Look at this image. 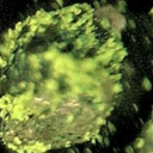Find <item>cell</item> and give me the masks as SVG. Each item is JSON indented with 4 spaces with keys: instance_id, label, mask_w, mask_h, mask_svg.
Listing matches in <instances>:
<instances>
[{
    "instance_id": "obj_1",
    "label": "cell",
    "mask_w": 153,
    "mask_h": 153,
    "mask_svg": "<svg viewBox=\"0 0 153 153\" xmlns=\"http://www.w3.org/2000/svg\"><path fill=\"white\" fill-rule=\"evenodd\" d=\"M114 50L112 49H108L105 53L100 54V55H97V57L94 59V61H99L102 65H108L111 60H112V56H114Z\"/></svg>"
},
{
    "instance_id": "obj_2",
    "label": "cell",
    "mask_w": 153,
    "mask_h": 153,
    "mask_svg": "<svg viewBox=\"0 0 153 153\" xmlns=\"http://www.w3.org/2000/svg\"><path fill=\"white\" fill-rule=\"evenodd\" d=\"M80 67H81L82 71L91 72V71H93V69L97 68V62H96L93 59H86V60H84V61L81 62Z\"/></svg>"
},
{
    "instance_id": "obj_3",
    "label": "cell",
    "mask_w": 153,
    "mask_h": 153,
    "mask_svg": "<svg viewBox=\"0 0 153 153\" xmlns=\"http://www.w3.org/2000/svg\"><path fill=\"white\" fill-rule=\"evenodd\" d=\"M31 96H32V92H26V93H24V94H20V96H18V97H16L14 99H13V105H16V104H25V102H27L30 98H31Z\"/></svg>"
},
{
    "instance_id": "obj_4",
    "label": "cell",
    "mask_w": 153,
    "mask_h": 153,
    "mask_svg": "<svg viewBox=\"0 0 153 153\" xmlns=\"http://www.w3.org/2000/svg\"><path fill=\"white\" fill-rule=\"evenodd\" d=\"M127 55H128V51H127L126 49H122V50H118V51H115V53H114L112 60H114L116 63H121V61H123Z\"/></svg>"
},
{
    "instance_id": "obj_5",
    "label": "cell",
    "mask_w": 153,
    "mask_h": 153,
    "mask_svg": "<svg viewBox=\"0 0 153 153\" xmlns=\"http://www.w3.org/2000/svg\"><path fill=\"white\" fill-rule=\"evenodd\" d=\"M27 63H29V66L32 68V69H35V71H37L38 68H39V60H38V57L36 56V55H29L27 56Z\"/></svg>"
},
{
    "instance_id": "obj_6",
    "label": "cell",
    "mask_w": 153,
    "mask_h": 153,
    "mask_svg": "<svg viewBox=\"0 0 153 153\" xmlns=\"http://www.w3.org/2000/svg\"><path fill=\"white\" fill-rule=\"evenodd\" d=\"M50 23H53V17L50 16V13H43L41 17H38L37 18V24H43V25H45V24H50Z\"/></svg>"
},
{
    "instance_id": "obj_7",
    "label": "cell",
    "mask_w": 153,
    "mask_h": 153,
    "mask_svg": "<svg viewBox=\"0 0 153 153\" xmlns=\"http://www.w3.org/2000/svg\"><path fill=\"white\" fill-rule=\"evenodd\" d=\"M45 87L48 88V90H50V91H56L57 90V87H59V84H57V81L55 80V79H47L45 80Z\"/></svg>"
},
{
    "instance_id": "obj_8",
    "label": "cell",
    "mask_w": 153,
    "mask_h": 153,
    "mask_svg": "<svg viewBox=\"0 0 153 153\" xmlns=\"http://www.w3.org/2000/svg\"><path fill=\"white\" fill-rule=\"evenodd\" d=\"M11 99H12V97L10 96V94H6V96H4V97H1L0 98V109H6L7 108V105L10 104V102H11Z\"/></svg>"
},
{
    "instance_id": "obj_9",
    "label": "cell",
    "mask_w": 153,
    "mask_h": 153,
    "mask_svg": "<svg viewBox=\"0 0 153 153\" xmlns=\"http://www.w3.org/2000/svg\"><path fill=\"white\" fill-rule=\"evenodd\" d=\"M57 57V50L56 49H50L47 53H44V59L45 60H54Z\"/></svg>"
},
{
    "instance_id": "obj_10",
    "label": "cell",
    "mask_w": 153,
    "mask_h": 153,
    "mask_svg": "<svg viewBox=\"0 0 153 153\" xmlns=\"http://www.w3.org/2000/svg\"><path fill=\"white\" fill-rule=\"evenodd\" d=\"M145 139H142V137H137V139H135V141H134V146H131L133 148H136V149H141L143 146H145Z\"/></svg>"
},
{
    "instance_id": "obj_11",
    "label": "cell",
    "mask_w": 153,
    "mask_h": 153,
    "mask_svg": "<svg viewBox=\"0 0 153 153\" xmlns=\"http://www.w3.org/2000/svg\"><path fill=\"white\" fill-rule=\"evenodd\" d=\"M141 85H142V88H143L145 91H149V90L152 88V84H151V81H149L148 78H143V79L141 80Z\"/></svg>"
},
{
    "instance_id": "obj_12",
    "label": "cell",
    "mask_w": 153,
    "mask_h": 153,
    "mask_svg": "<svg viewBox=\"0 0 153 153\" xmlns=\"http://www.w3.org/2000/svg\"><path fill=\"white\" fill-rule=\"evenodd\" d=\"M73 14H71V13H67V14H63V16H61V20H62V23L63 24H69L72 20H73Z\"/></svg>"
},
{
    "instance_id": "obj_13",
    "label": "cell",
    "mask_w": 153,
    "mask_h": 153,
    "mask_svg": "<svg viewBox=\"0 0 153 153\" xmlns=\"http://www.w3.org/2000/svg\"><path fill=\"white\" fill-rule=\"evenodd\" d=\"M99 24H100V26H102L103 29H105V30H109L110 26H111V24H110V22H109L108 18H102L100 22H99Z\"/></svg>"
},
{
    "instance_id": "obj_14",
    "label": "cell",
    "mask_w": 153,
    "mask_h": 153,
    "mask_svg": "<svg viewBox=\"0 0 153 153\" xmlns=\"http://www.w3.org/2000/svg\"><path fill=\"white\" fill-rule=\"evenodd\" d=\"M82 45H85V39H84V36H80L76 38V41L74 42V47L76 49H80Z\"/></svg>"
},
{
    "instance_id": "obj_15",
    "label": "cell",
    "mask_w": 153,
    "mask_h": 153,
    "mask_svg": "<svg viewBox=\"0 0 153 153\" xmlns=\"http://www.w3.org/2000/svg\"><path fill=\"white\" fill-rule=\"evenodd\" d=\"M0 54L2 55V57H4V56H8V57H10L11 50H10L8 48H6L4 44H0Z\"/></svg>"
},
{
    "instance_id": "obj_16",
    "label": "cell",
    "mask_w": 153,
    "mask_h": 153,
    "mask_svg": "<svg viewBox=\"0 0 153 153\" xmlns=\"http://www.w3.org/2000/svg\"><path fill=\"white\" fill-rule=\"evenodd\" d=\"M126 7H127V4L124 1H117L116 2V8L120 11V12H124L126 11Z\"/></svg>"
},
{
    "instance_id": "obj_17",
    "label": "cell",
    "mask_w": 153,
    "mask_h": 153,
    "mask_svg": "<svg viewBox=\"0 0 153 153\" xmlns=\"http://www.w3.org/2000/svg\"><path fill=\"white\" fill-rule=\"evenodd\" d=\"M121 67H122L121 63H116V62H115V63L111 65V67H110L108 71H109V72H117L118 69H121Z\"/></svg>"
},
{
    "instance_id": "obj_18",
    "label": "cell",
    "mask_w": 153,
    "mask_h": 153,
    "mask_svg": "<svg viewBox=\"0 0 153 153\" xmlns=\"http://www.w3.org/2000/svg\"><path fill=\"white\" fill-rule=\"evenodd\" d=\"M122 49H124V45H123L122 42H116L115 45H114V48H112L114 51H118V50H122Z\"/></svg>"
},
{
    "instance_id": "obj_19",
    "label": "cell",
    "mask_w": 153,
    "mask_h": 153,
    "mask_svg": "<svg viewBox=\"0 0 153 153\" xmlns=\"http://www.w3.org/2000/svg\"><path fill=\"white\" fill-rule=\"evenodd\" d=\"M111 91H112V92H115V93H118V92H121V91H122V85H121L120 82H116V84L112 86Z\"/></svg>"
},
{
    "instance_id": "obj_20",
    "label": "cell",
    "mask_w": 153,
    "mask_h": 153,
    "mask_svg": "<svg viewBox=\"0 0 153 153\" xmlns=\"http://www.w3.org/2000/svg\"><path fill=\"white\" fill-rule=\"evenodd\" d=\"M106 126H108V129H109V131H110L111 134H115V133H116V127H115L114 123H111V122H106Z\"/></svg>"
},
{
    "instance_id": "obj_21",
    "label": "cell",
    "mask_w": 153,
    "mask_h": 153,
    "mask_svg": "<svg viewBox=\"0 0 153 153\" xmlns=\"http://www.w3.org/2000/svg\"><path fill=\"white\" fill-rule=\"evenodd\" d=\"M41 76H42V74H41L39 72H37V71L32 72V79H33V80H39Z\"/></svg>"
},
{
    "instance_id": "obj_22",
    "label": "cell",
    "mask_w": 153,
    "mask_h": 153,
    "mask_svg": "<svg viewBox=\"0 0 153 153\" xmlns=\"http://www.w3.org/2000/svg\"><path fill=\"white\" fill-rule=\"evenodd\" d=\"M51 6H53L54 8H57V7H62V6H63V2H62L61 0H59V1H55V2H53V4H51Z\"/></svg>"
},
{
    "instance_id": "obj_23",
    "label": "cell",
    "mask_w": 153,
    "mask_h": 153,
    "mask_svg": "<svg viewBox=\"0 0 153 153\" xmlns=\"http://www.w3.org/2000/svg\"><path fill=\"white\" fill-rule=\"evenodd\" d=\"M6 65H7V61L5 60V57L0 56V68H5Z\"/></svg>"
},
{
    "instance_id": "obj_24",
    "label": "cell",
    "mask_w": 153,
    "mask_h": 153,
    "mask_svg": "<svg viewBox=\"0 0 153 153\" xmlns=\"http://www.w3.org/2000/svg\"><path fill=\"white\" fill-rule=\"evenodd\" d=\"M135 26H136V25H135L134 20H133V19H129V20H128V27H129L130 30H134V29H135Z\"/></svg>"
},
{
    "instance_id": "obj_25",
    "label": "cell",
    "mask_w": 153,
    "mask_h": 153,
    "mask_svg": "<svg viewBox=\"0 0 153 153\" xmlns=\"http://www.w3.org/2000/svg\"><path fill=\"white\" fill-rule=\"evenodd\" d=\"M110 79H111V80H115V81H117V80H120V79H121V74H118V73H116V74H112V75L110 76Z\"/></svg>"
},
{
    "instance_id": "obj_26",
    "label": "cell",
    "mask_w": 153,
    "mask_h": 153,
    "mask_svg": "<svg viewBox=\"0 0 153 153\" xmlns=\"http://www.w3.org/2000/svg\"><path fill=\"white\" fill-rule=\"evenodd\" d=\"M23 26H24V24L23 23H18L17 25H16V29H14V31H17V32H19L22 29H23Z\"/></svg>"
},
{
    "instance_id": "obj_27",
    "label": "cell",
    "mask_w": 153,
    "mask_h": 153,
    "mask_svg": "<svg viewBox=\"0 0 153 153\" xmlns=\"http://www.w3.org/2000/svg\"><path fill=\"white\" fill-rule=\"evenodd\" d=\"M124 152H126V153H134V148H133L131 146H127V147L124 148Z\"/></svg>"
},
{
    "instance_id": "obj_28",
    "label": "cell",
    "mask_w": 153,
    "mask_h": 153,
    "mask_svg": "<svg viewBox=\"0 0 153 153\" xmlns=\"http://www.w3.org/2000/svg\"><path fill=\"white\" fill-rule=\"evenodd\" d=\"M72 90H73V92H76V93H79V92L81 91V90H80L78 86H75V85H73V86H72Z\"/></svg>"
},
{
    "instance_id": "obj_29",
    "label": "cell",
    "mask_w": 153,
    "mask_h": 153,
    "mask_svg": "<svg viewBox=\"0 0 153 153\" xmlns=\"http://www.w3.org/2000/svg\"><path fill=\"white\" fill-rule=\"evenodd\" d=\"M37 29H38V25H32V26H30V31H31L32 33H33V32H35Z\"/></svg>"
},
{
    "instance_id": "obj_30",
    "label": "cell",
    "mask_w": 153,
    "mask_h": 153,
    "mask_svg": "<svg viewBox=\"0 0 153 153\" xmlns=\"http://www.w3.org/2000/svg\"><path fill=\"white\" fill-rule=\"evenodd\" d=\"M103 143H104L105 146H109V145H110V141H109V139H108V137H104V140H103Z\"/></svg>"
},
{
    "instance_id": "obj_31",
    "label": "cell",
    "mask_w": 153,
    "mask_h": 153,
    "mask_svg": "<svg viewBox=\"0 0 153 153\" xmlns=\"http://www.w3.org/2000/svg\"><path fill=\"white\" fill-rule=\"evenodd\" d=\"M67 153H78V149H74V148H68V149H67Z\"/></svg>"
},
{
    "instance_id": "obj_32",
    "label": "cell",
    "mask_w": 153,
    "mask_h": 153,
    "mask_svg": "<svg viewBox=\"0 0 153 153\" xmlns=\"http://www.w3.org/2000/svg\"><path fill=\"white\" fill-rule=\"evenodd\" d=\"M6 114H7V110H6V109H4V110H1L0 116H1V117H5V116H6Z\"/></svg>"
},
{
    "instance_id": "obj_33",
    "label": "cell",
    "mask_w": 153,
    "mask_h": 153,
    "mask_svg": "<svg viewBox=\"0 0 153 153\" xmlns=\"http://www.w3.org/2000/svg\"><path fill=\"white\" fill-rule=\"evenodd\" d=\"M84 153H92V151H91L90 148H85V149H84Z\"/></svg>"
},
{
    "instance_id": "obj_34",
    "label": "cell",
    "mask_w": 153,
    "mask_h": 153,
    "mask_svg": "<svg viewBox=\"0 0 153 153\" xmlns=\"http://www.w3.org/2000/svg\"><path fill=\"white\" fill-rule=\"evenodd\" d=\"M93 6H94V7H99V4H98V2H93Z\"/></svg>"
},
{
    "instance_id": "obj_35",
    "label": "cell",
    "mask_w": 153,
    "mask_h": 153,
    "mask_svg": "<svg viewBox=\"0 0 153 153\" xmlns=\"http://www.w3.org/2000/svg\"><path fill=\"white\" fill-rule=\"evenodd\" d=\"M38 29H39V32H42V31H44V27H42V26H41V27H38Z\"/></svg>"
},
{
    "instance_id": "obj_36",
    "label": "cell",
    "mask_w": 153,
    "mask_h": 153,
    "mask_svg": "<svg viewBox=\"0 0 153 153\" xmlns=\"http://www.w3.org/2000/svg\"><path fill=\"white\" fill-rule=\"evenodd\" d=\"M0 91H1V85H0Z\"/></svg>"
},
{
    "instance_id": "obj_37",
    "label": "cell",
    "mask_w": 153,
    "mask_h": 153,
    "mask_svg": "<svg viewBox=\"0 0 153 153\" xmlns=\"http://www.w3.org/2000/svg\"><path fill=\"white\" fill-rule=\"evenodd\" d=\"M148 153H152V152H148Z\"/></svg>"
}]
</instances>
